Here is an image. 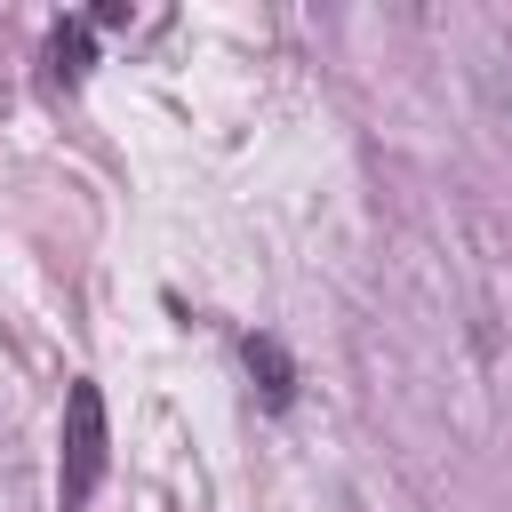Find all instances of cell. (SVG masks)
<instances>
[{
    "mask_svg": "<svg viewBox=\"0 0 512 512\" xmlns=\"http://www.w3.org/2000/svg\"><path fill=\"white\" fill-rule=\"evenodd\" d=\"M488 96H496V112H504V128H512V48L488 56Z\"/></svg>",
    "mask_w": 512,
    "mask_h": 512,
    "instance_id": "cell-4",
    "label": "cell"
},
{
    "mask_svg": "<svg viewBox=\"0 0 512 512\" xmlns=\"http://www.w3.org/2000/svg\"><path fill=\"white\" fill-rule=\"evenodd\" d=\"M96 32H104L96 16H64V24H56V40H48V72H56L64 88H72V80H88V56H96Z\"/></svg>",
    "mask_w": 512,
    "mask_h": 512,
    "instance_id": "cell-3",
    "label": "cell"
},
{
    "mask_svg": "<svg viewBox=\"0 0 512 512\" xmlns=\"http://www.w3.org/2000/svg\"><path fill=\"white\" fill-rule=\"evenodd\" d=\"M112 472V416H104V384L72 376L64 392V456H56V512H88V496Z\"/></svg>",
    "mask_w": 512,
    "mask_h": 512,
    "instance_id": "cell-1",
    "label": "cell"
},
{
    "mask_svg": "<svg viewBox=\"0 0 512 512\" xmlns=\"http://www.w3.org/2000/svg\"><path fill=\"white\" fill-rule=\"evenodd\" d=\"M336 512H360V496H336Z\"/></svg>",
    "mask_w": 512,
    "mask_h": 512,
    "instance_id": "cell-5",
    "label": "cell"
},
{
    "mask_svg": "<svg viewBox=\"0 0 512 512\" xmlns=\"http://www.w3.org/2000/svg\"><path fill=\"white\" fill-rule=\"evenodd\" d=\"M240 360H248V376H256V392H264V408H296V360H288V344L280 336H264V328H248L240 336Z\"/></svg>",
    "mask_w": 512,
    "mask_h": 512,
    "instance_id": "cell-2",
    "label": "cell"
}]
</instances>
